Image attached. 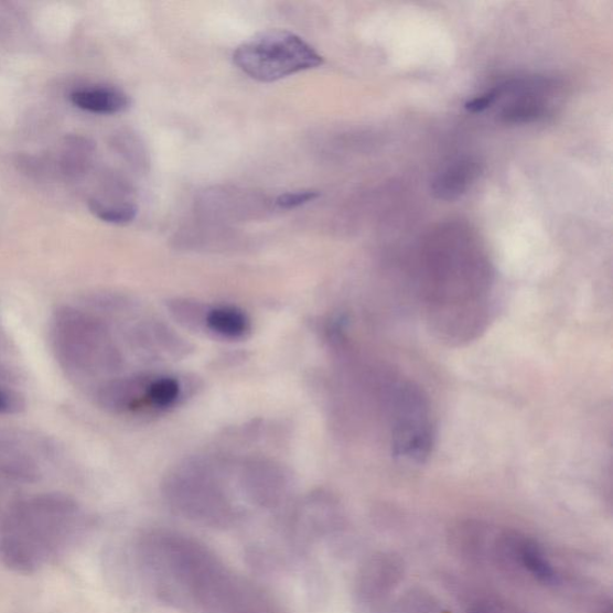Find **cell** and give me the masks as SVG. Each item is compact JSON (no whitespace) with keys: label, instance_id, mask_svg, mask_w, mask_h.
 <instances>
[{"label":"cell","instance_id":"4","mask_svg":"<svg viewBox=\"0 0 613 613\" xmlns=\"http://www.w3.org/2000/svg\"><path fill=\"white\" fill-rule=\"evenodd\" d=\"M50 338L55 358L69 376L90 379L121 366L114 337L99 318L62 305L51 319Z\"/></svg>","mask_w":613,"mask_h":613},{"label":"cell","instance_id":"3","mask_svg":"<svg viewBox=\"0 0 613 613\" xmlns=\"http://www.w3.org/2000/svg\"><path fill=\"white\" fill-rule=\"evenodd\" d=\"M378 388L392 455L410 464L426 463L437 438L429 397L420 385L392 372L380 375Z\"/></svg>","mask_w":613,"mask_h":613},{"label":"cell","instance_id":"1","mask_svg":"<svg viewBox=\"0 0 613 613\" xmlns=\"http://www.w3.org/2000/svg\"><path fill=\"white\" fill-rule=\"evenodd\" d=\"M420 301L437 341L451 347L469 345L483 336L494 318L492 272L473 249L440 248L429 258Z\"/></svg>","mask_w":613,"mask_h":613},{"label":"cell","instance_id":"9","mask_svg":"<svg viewBox=\"0 0 613 613\" xmlns=\"http://www.w3.org/2000/svg\"><path fill=\"white\" fill-rule=\"evenodd\" d=\"M240 482L247 497L262 507L280 504L289 487L283 467L264 459L250 460L244 464Z\"/></svg>","mask_w":613,"mask_h":613},{"label":"cell","instance_id":"7","mask_svg":"<svg viewBox=\"0 0 613 613\" xmlns=\"http://www.w3.org/2000/svg\"><path fill=\"white\" fill-rule=\"evenodd\" d=\"M96 146L89 138L69 135L43 157H23L24 173L36 179H57L65 183H80L95 170Z\"/></svg>","mask_w":613,"mask_h":613},{"label":"cell","instance_id":"14","mask_svg":"<svg viewBox=\"0 0 613 613\" xmlns=\"http://www.w3.org/2000/svg\"><path fill=\"white\" fill-rule=\"evenodd\" d=\"M205 326L217 336L230 341L246 338L252 330L247 314L232 305H221L206 313Z\"/></svg>","mask_w":613,"mask_h":613},{"label":"cell","instance_id":"2","mask_svg":"<svg viewBox=\"0 0 613 613\" xmlns=\"http://www.w3.org/2000/svg\"><path fill=\"white\" fill-rule=\"evenodd\" d=\"M87 513L72 496L43 493L18 501L0 521V562L32 576L60 562L86 536Z\"/></svg>","mask_w":613,"mask_h":613},{"label":"cell","instance_id":"11","mask_svg":"<svg viewBox=\"0 0 613 613\" xmlns=\"http://www.w3.org/2000/svg\"><path fill=\"white\" fill-rule=\"evenodd\" d=\"M69 101L88 114L115 116L128 110L131 99L127 93L110 86H83L69 93Z\"/></svg>","mask_w":613,"mask_h":613},{"label":"cell","instance_id":"21","mask_svg":"<svg viewBox=\"0 0 613 613\" xmlns=\"http://www.w3.org/2000/svg\"><path fill=\"white\" fill-rule=\"evenodd\" d=\"M469 613H486V612H484L483 610H480V609H473Z\"/></svg>","mask_w":613,"mask_h":613},{"label":"cell","instance_id":"12","mask_svg":"<svg viewBox=\"0 0 613 613\" xmlns=\"http://www.w3.org/2000/svg\"><path fill=\"white\" fill-rule=\"evenodd\" d=\"M39 473L33 456L15 441L0 434V475L13 481L33 482Z\"/></svg>","mask_w":613,"mask_h":613},{"label":"cell","instance_id":"6","mask_svg":"<svg viewBox=\"0 0 613 613\" xmlns=\"http://www.w3.org/2000/svg\"><path fill=\"white\" fill-rule=\"evenodd\" d=\"M164 493L178 512L204 524L226 526L238 514L218 470L201 460L181 465L171 473Z\"/></svg>","mask_w":613,"mask_h":613},{"label":"cell","instance_id":"20","mask_svg":"<svg viewBox=\"0 0 613 613\" xmlns=\"http://www.w3.org/2000/svg\"><path fill=\"white\" fill-rule=\"evenodd\" d=\"M24 409L25 401L20 394L0 386V415H15Z\"/></svg>","mask_w":613,"mask_h":613},{"label":"cell","instance_id":"16","mask_svg":"<svg viewBox=\"0 0 613 613\" xmlns=\"http://www.w3.org/2000/svg\"><path fill=\"white\" fill-rule=\"evenodd\" d=\"M520 560L523 566L531 573L538 581L546 584H553L557 582V574L549 562L545 551L531 540L523 542L519 550Z\"/></svg>","mask_w":613,"mask_h":613},{"label":"cell","instance_id":"17","mask_svg":"<svg viewBox=\"0 0 613 613\" xmlns=\"http://www.w3.org/2000/svg\"><path fill=\"white\" fill-rule=\"evenodd\" d=\"M170 311L179 323L187 327H200L205 325V318L208 310L197 301L176 299L171 301Z\"/></svg>","mask_w":613,"mask_h":613},{"label":"cell","instance_id":"5","mask_svg":"<svg viewBox=\"0 0 613 613\" xmlns=\"http://www.w3.org/2000/svg\"><path fill=\"white\" fill-rule=\"evenodd\" d=\"M233 60L244 74L270 83L323 65L313 46L288 31H267L246 41L234 52Z\"/></svg>","mask_w":613,"mask_h":613},{"label":"cell","instance_id":"10","mask_svg":"<svg viewBox=\"0 0 613 613\" xmlns=\"http://www.w3.org/2000/svg\"><path fill=\"white\" fill-rule=\"evenodd\" d=\"M150 380L146 375H129L104 381L95 394L97 406L115 415L139 411L147 407Z\"/></svg>","mask_w":613,"mask_h":613},{"label":"cell","instance_id":"8","mask_svg":"<svg viewBox=\"0 0 613 613\" xmlns=\"http://www.w3.org/2000/svg\"><path fill=\"white\" fill-rule=\"evenodd\" d=\"M87 205L96 218L109 225H129L138 214L131 185L127 180L109 172L96 180L88 194Z\"/></svg>","mask_w":613,"mask_h":613},{"label":"cell","instance_id":"15","mask_svg":"<svg viewBox=\"0 0 613 613\" xmlns=\"http://www.w3.org/2000/svg\"><path fill=\"white\" fill-rule=\"evenodd\" d=\"M181 397V385L172 376L151 378L147 391V407L159 411L176 406Z\"/></svg>","mask_w":613,"mask_h":613},{"label":"cell","instance_id":"18","mask_svg":"<svg viewBox=\"0 0 613 613\" xmlns=\"http://www.w3.org/2000/svg\"><path fill=\"white\" fill-rule=\"evenodd\" d=\"M320 197V193L314 190H303L295 192H288L278 196L275 201L278 207L284 208V211H290V208H297L305 204H310Z\"/></svg>","mask_w":613,"mask_h":613},{"label":"cell","instance_id":"13","mask_svg":"<svg viewBox=\"0 0 613 613\" xmlns=\"http://www.w3.org/2000/svg\"><path fill=\"white\" fill-rule=\"evenodd\" d=\"M480 165L471 160H460L449 165L437 178L433 191L441 200H454L463 193L476 180Z\"/></svg>","mask_w":613,"mask_h":613},{"label":"cell","instance_id":"19","mask_svg":"<svg viewBox=\"0 0 613 613\" xmlns=\"http://www.w3.org/2000/svg\"><path fill=\"white\" fill-rule=\"evenodd\" d=\"M138 142L130 133H121L115 138L114 146L132 164L142 162L141 149L138 148Z\"/></svg>","mask_w":613,"mask_h":613}]
</instances>
